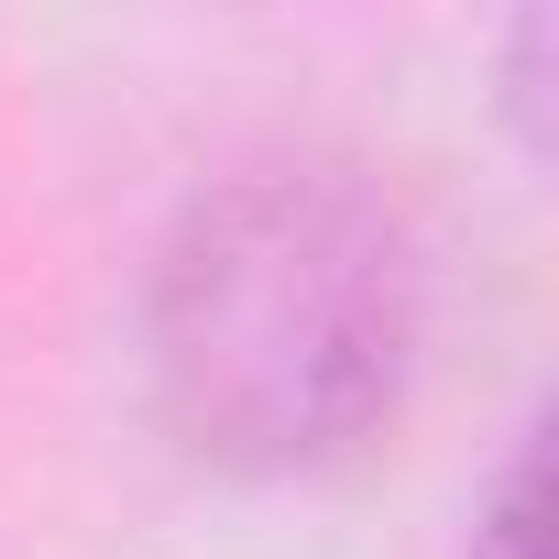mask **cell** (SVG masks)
Returning a JSON list of instances; mask_svg holds the SVG:
<instances>
[{"mask_svg":"<svg viewBox=\"0 0 559 559\" xmlns=\"http://www.w3.org/2000/svg\"><path fill=\"white\" fill-rule=\"evenodd\" d=\"M417 230L352 165L209 187L154 263V395L219 472H319L417 373Z\"/></svg>","mask_w":559,"mask_h":559,"instance_id":"1","label":"cell"},{"mask_svg":"<svg viewBox=\"0 0 559 559\" xmlns=\"http://www.w3.org/2000/svg\"><path fill=\"white\" fill-rule=\"evenodd\" d=\"M472 559H537V461L504 483V504L483 515V537H472Z\"/></svg>","mask_w":559,"mask_h":559,"instance_id":"2","label":"cell"}]
</instances>
